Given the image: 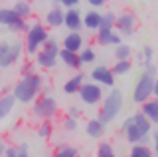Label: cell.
Instances as JSON below:
<instances>
[{
	"label": "cell",
	"mask_w": 158,
	"mask_h": 157,
	"mask_svg": "<svg viewBox=\"0 0 158 157\" xmlns=\"http://www.w3.org/2000/svg\"><path fill=\"white\" fill-rule=\"evenodd\" d=\"M42 90H44V78H42V74L34 72L30 76H24L22 80H18L14 84L12 96L16 97V101H20V104H32L42 94Z\"/></svg>",
	"instance_id": "1"
},
{
	"label": "cell",
	"mask_w": 158,
	"mask_h": 157,
	"mask_svg": "<svg viewBox=\"0 0 158 157\" xmlns=\"http://www.w3.org/2000/svg\"><path fill=\"white\" fill-rule=\"evenodd\" d=\"M123 133H125L128 143H138L144 135H150L152 131V123L148 121V117L142 111H136L131 117H127L123 121Z\"/></svg>",
	"instance_id": "2"
},
{
	"label": "cell",
	"mask_w": 158,
	"mask_h": 157,
	"mask_svg": "<svg viewBox=\"0 0 158 157\" xmlns=\"http://www.w3.org/2000/svg\"><path fill=\"white\" fill-rule=\"evenodd\" d=\"M123 104H125V96H123V92L118 90V87H111V92L105 94L103 100H101V111H99L97 119L101 121V123H105V125L111 123V121L121 114Z\"/></svg>",
	"instance_id": "3"
},
{
	"label": "cell",
	"mask_w": 158,
	"mask_h": 157,
	"mask_svg": "<svg viewBox=\"0 0 158 157\" xmlns=\"http://www.w3.org/2000/svg\"><path fill=\"white\" fill-rule=\"evenodd\" d=\"M57 101L49 94H40L36 100L32 101V115L40 121H52L57 117Z\"/></svg>",
	"instance_id": "4"
},
{
	"label": "cell",
	"mask_w": 158,
	"mask_h": 157,
	"mask_svg": "<svg viewBox=\"0 0 158 157\" xmlns=\"http://www.w3.org/2000/svg\"><path fill=\"white\" fill-rule=\"evenodd\" d=\"M49 38V32H48V26L42 22H34L32 26L28 28L26 32V40H24V52L28 54L30 58L36 56L40 52V48L44 46V42H46Z\"/></svg>",
	"instance_id": "5"
},
{
	"label": "cell",
	"mask_w": 158,
	"mask_h": 157,
	"mask_svg": "<svg viewBox=\"0 0 158 157\" xmlns=\"http://www.w3.org/2000/svg\"><path fill=\"white\" fill-rule=\"evenodd\" d=\"M154 78L152 74H148L146 70H142V74L136 78V84L132 87V101L136 105L144 104L146 100L152 97V86H154Z\"/></svg>",
	"instance_id": "6"
},
{
	"label": "cell",
	"mask_w": 158,
	"mask_h": 157,
	"mask_svg": "<svg viewBox=\"0 0 158 157\" xmlns=\"http://www.w3.org/2000/svg\"><path fill=\"white\" fill-rule=\"evenodd\" d=\"M24 54V44L14 42V44H0V68H10L12 64H16Z\"/></svg>",
	"instance_id": "7"
},
{
	"label": "cell",
	"mask_w": 158,
	"mask_h": 157,
	"mask_svg": "<svg viewBox=\"0 0 158 157\" xmlns=\"http://www.w3.org/2000/svg\"><path fill=\"white\" fill-rule=\"evenodd\" d=\"M77 96L81 97L83 104L87 105H99L103 100V96H105V92H103V86L95 84V82H83L81 87H79Z\"/></svg>",
	"instance_id": "8"
},
{
	"label": "cell",
	"mask_w": 158,
	"mask_h": 157,
	"mask_svg": "<svg viewBox=\"0 0 158 157\" xmlns=\"http://www.w3.org/2000/svg\"><path fill=\"white\" fill-rule=\"evenodd\" d=\"M136 16H135V12L132 10H123L121 14H117V22H115V30L121 34V36H125V38H131L132 34H135L136 30Z\"/></svg>",
	"instance_id": "9"
},
{
	"label": "cell",
	"mask_w": 158,
	"mask_h": 157,
	"mask_svg": "<svg viewBox=\"0 0 158 157\" xmlns=\"http://www.w3.org/2000/svg\"><path fill=\"white\" fill-rule=\"evenodd\" d=\"M93 82L103 87H115V74L109 66H95L91 72Z\"/></svg>",
	"instance_id": "10"
},
{
	"label": "cell",
	"mask_w": 158,
	"mask_h": 157,
	"mask_svg": "<svg viewBox=\"0 0 158 157\" xmlns=\"http://www.w3.org/2000/svg\"><path fill=\"white\" fill-rule=\"evenodd\" d=\"M63 26L69 32H81L83 28V20H81V12L77 8H67L63 12Z\"/></svg>",
	"instance_id": "11"
},
{
	"label": "cell",
	"mask_w": 158,
	"mask_h": 157,
	"mask_svg": "<svg viewBox=\"0 0 158 157\" xmlns=\"http://www.w3.org/2000/svg\"><path fill=\"white\" fill-rule=\"evenodd\" d=\"M95 40L99 46H117V44L123 42V36L115 30H105V28H99Z\"/></svg>",
	"instance_id": "12"
},
{
	"label": "cell",
	"mask_w": 158,
	"mask_h": 157,
	"mask_svg": "<svg viewBox=\"0 0 158 157\" xmlns=\"http://www.w3.org/2000/svg\"><path fill=\"white\" fill-rule=\"evenodd\" d=\"M34 64H36L38 68H42V70H53V68L57 66V56L48 54V52H44L42 48H40V52L34 56Z\"/></svg>",
	"instance_id": "13"
},
{
	"label": "cell",
	"mask_w": 158,
	"mask_h": 157,
	"mask_svg": "<svg viewBox=\"0 0 158 157\" xmlns=\"http://www.w3.org/2000/svg\"><path fill=\"white\" fill-rule=\"evenodd\" d=\"M63 12H65V10L56 4L52 10H48L46 18H44V24H46L48 28H59V26H63Z\"/></svg>",
	"instance_id": "14"
},
{
	"label": "cell",
	"mask_w": 158,
	"mask_h": 157,
	"mask_svg": "<svg viewBox=\"0 0 158 157\" xmlns=\"http://www.w3.org/2000/svg\"><path fill=\"white\" fill-rule=\"evenodd\" d=\"M57 58L65 64L67 68H71V70H79V68L83 66L81 60H79V52H71V50H65V48H59Z\"/></svg>",
	"instance_id": "15"
},
{
	"label": "cell",
	"mask_w": 158,
	"mask_h": 157,
	"mask_svg": "<svg viewBox=\"0 0 158 157\" xmlns=\"http://www.w3.org/2000/svg\"><path fill=\"white\" fill-rule=\"evenodd\" d=\"M140 111L148 117L152 125H158V97H150L144 104H140Z\"/></svg>",
	"instance_id": "16"
},
{
	"label": "cell",
	"mask_w": 158,
	"mask_h": 157,
	"mask_svg": "<svg viewBox=\"0 0 158 157\" xmlns=\"http://www.w3.org/2000/svg\"><path fill=\"white\" fill-rule=\"evenodd\" d=\"M83 46H85V40H83L81 32H67L65 38H63V48H65V50L79 52Z\"/></svg>",
	"instance_id": "17"
},
{
	"label": "cell",
	"mask_w": 158,
	"mask_h": 157,
	"mask_svg": "<svg viewBox=\"0 0 158 157\" xmlns=\"http://www.w3.org/2000/svg\"><path fill=\"white\" fill-rule=\"evenodd\" d=\"M81 20H83V28H87V30H91V32H97L99 28H101V12L91 8L89 12L81 14Z\"/></svg>",
	"instance_id": "18"
},
{
	"label": "cell",
	"mask_w": 158,
	"mask_h": 157,
	"mask_svg": "<svg viewBox=\"0 0 158 157\" xmlns=\"http://www.w3.org/2000/svg\"><path fill=\"white\" fill-rule=\"evenodd\" d=\"M83 82H85V74L79 72V74H75L73 78H69V80L65 82V86H63V92H65L67 96H75L77 92H79V87H81Z\"/></svg>",
	"instance_id": "19"
},
{
	"label": "cell",
	"mask_w": 158,
	"mask_h": 157,
	"mask_svg": "<svg viewBox=\"0 0 158 157\" xmlns=\"http://www.w3.org/2000/svg\"><path fill=\"white\" fill-rule=\"evenodd\" d=\"M85 131H87V135L91 137V139H101L103 133H105V123H101L97 117H93V119L87 121Z\"/></svg>",
	"instance_id": "20"
},
{
	"label": "cell",
	"mask_w": 158,
	"mask_h": 157,
	"mask_svg": "<svg viewBox=\"0 0 158 157\" xmlns=\"http://www.w3.org/2000/svg\"><path fill=\"white\" fill-rule=\"evenodd\" d=\"M14 105H16V97H14L12 94L0 96V121L6 119V117L10 115V111L14 110Z\"/></svg>",
	"instance_id": "21"
},
{
	"label": "cell",
	"mask_w": 158,
	"mask_h": 157,
	"mask_svg": "<svg viewBox=\"0 0 158 157\" xmlns=\"http://www.w3.org/2000/svg\"><path fill=\"white\" fill-rule=\"evenodd\" d=\"M12 10L16 12L18 18H24V20H28L30 16H32V2H26V0H16L12 6Z\"/></svg>",
	"instance_id": "22"
},
{
	"label": "cell",
	"mask_w": 158,
	"mask_h": 157,
	"mask_svg": "<svg viewBox=\"0 0 158 157\" xmlns=\"http://www.w3.org/2000/svg\"><path fill=\"white\" fill-rule=\"evenodd\" d=\"M128 157H154V153H152V147L150 145L132 143L131 151H128Z\"/></svg>",
	"instance_id": "23"
},
{
	"label": "cell",
	"mask_w": 158,
	"mask_h": 157,
	"mask_svg": "<svg viewBox=\"0 0 158 157\" xmlns=\"http://www.w3.org/2000/svg\"><path fill=\"white\" fill-rule=\"evenodd\" d=\"M132 66H135V64H132L131 60H117L115 64H113V74H115V78L117 76H128V74H131V70H132Z\"/></svg>",
	"instance_id": "24"
},
{
	"label": "cell",
	"mask_w": 158,
	"mask_h": 157,
	"mask_svg": "<svg viewBox=\"0 0 158 157\" xmlns=\"http://www.w3.org/2000/svg\"><path fill=\"white\" fill-rule=\"evenodd\" d=\"M52 157H79V149L69 143H59Z\"/></svg>",
	"instance_id": "25"
},
{
	"label": "cell",
	"mask_w": 158,
	"mask_h": 157,
	"mask_svg": "<svg viewBox=\"0 0 158 157\" xmlns=\"http://www.w3.org/2000/svg\"><path fill=\"white\" fill-rule=\"evenodd\" d=\"M115 58L117 60H131L132 58V48L128 46V44H125V42L117 44L115 46Z\"/></svg>",
	"instance_id": "26"
},
{
	"label": "cell",
	"mask_w": 158,
	"mask_h": 157,
	"mask_svg": "<svg viewBox=\"0 0 158 157\" xmlns=\"http://www.w3.org/2000/svg\"><path fill=\"white\" fill-rule=\"evenodd\" d=\"M18 20V16H16V12L12 10V8H0V26H10L12 22H16Z\"/></svg>",
	"instance_id": "27"
},
{
	"label": "cell",
	"mask_w": 158,
	"mask_h": 157,
	"mask_svg": "<svg viewBox=\"0 0 158 157\" xmlns=\"http://www.w3.org/2000/svg\"><path fill=\"white\" fill-rule=\"evenodd\" d=\"M97 157H118L111 141H101L97 147Z\"/></svg>",
	"instance_id": "28"
},
{
	"label": "cell",
	"mask_w": 158,
	"mask_h": 157,
	"mask_svg": "<svg viewBox=\"0 0 158 157\" xmlns=\"http://www.w3.org/2000/svg\"><path fill=\"white\" fill-rule=\"evenodd\" d=\"M79 60H81V64L85 66V64H95L97 60V54L93 48H89V46H83L81 50H79Z\"/></svg>",
	"instance_id": "29"
},
{
	"label": "cell",
	"mask_w": 158,
	"mask_h": 157,
	"mask_svg": "<svg viewBox=\"0 0 158 157\" xmlns=\"http://www.w3.org/2000/svg\"><path fill=\"white\" fill-rule=\"evenodd\" d=\"M115 22H117V14L115 12H105L101 14V28H105V30H115Z\"/></svg>",
	"instance_id": "30"
},
{
	"label": "cell",
	"mask_w": 158,
	"mask_h": 157,
	"mask_svg": "<svg viewBox=\"0 0 158 157\" xmlns=\"http://www.w3.org/2000/svg\"><path fill=\"white\" fill-rule=\"evenodd\" d=\"M36 131H38V135L42 137V139H49V137L53 135V123L52 121H40Z\"/></svg>",
	"instance_id": "31"
},
{
	"label": "cell",
	"mask_w": 158,
	"mask_h": 157,
	"mask_svg": "<svg viewBox=\"0 0 158 157\" xmlns=\"http://www.w3.org/2000/svg\"><path fill=\"white\" fill-rule=\"evenodd\" d=\"M28 28H30L28 20H24V18H18L16 22H12V24L8 26V30H10V32H14V34H26V32H28Z\"/></svg>",
	"instance_id": "32"
},
{
	"label": "cell",
	"mask_w": 158,
	"mask_h": 157,
	"mask_svg": "<svg viewBox=\"0 0 158 157\" xmlns=\"http://www.w3.org/2000/svg\"><path fill=\"white\" fill-rule=\"evenodd\" d=\"M59 48H61V46L57 44V40H53V38L49 36L48 40L44 42L42 50H44V52H48V54H53V56H57V54H59Z\"/></svg>",
	"instance_id": "33"
},
{
	"label": "cell",
	"mask_w": 158,
	"mask_h": 157,
	"mask_svg": "<svg viewBox=\"0 0 158 157\" xmlns=\"http://www.w3.org/2000/svg\"><path fill=\"white\" fill-rule=\"evenodd\" d=\"M77 125H79V119H73V117H63V121H61L63 131H67V133H73L77 129Z\"/></svg>",
	"instance_id": "34"
},
{
	"label": "cell",
	"mask_w": 158,
	"mask_h": 157,
	"mask_svg": "<svg viewBox=\"0 0 158 157\" xmlns=\"http://www.w3.org/2000/svg\"><path fill=\"white\" fill-rule=\"evenodd\" d=\"M36 72V64H34L32 60H28V62H24L22 66H20V76H30V74H34Z\"/></svg>",
	"instance_id": "35"
},
{
	"label": "cell",
	"mask_w": 158,
	"mask_h": 157,
	"mask_svg": "<svg viewBox=\"0 0 158 157\" xmlns=\"http://www.w3.org/2000/svg\"><path fill=\"white\" fill-rule=\"evenodd\" d=\"M140 54H142V58H144V64L152 62V58H154V48H152V46H144L140 50Z\"/></svg>",
	"instance_id": "36"
},
{
	"label": "cell",
	"mask_w": 158,
	"mask_h": 157,
	"mask_svg": "<svg viewBox=\"0 0 158 157\" xmlns=\"http://www.w3.org/2000/svg\"><path fill=\"white\" fill-rule=\"evenodd\" d=\"M67 117H73V119H81V110L77 105H71L67 110Z\"/></svg>",
	"instance_id": "37"
},
{
	"label": "cell",
	"mask_w": 158,
	"mask_h": 157,
	"mask_svg": "<svg viewBox=\"0 0 158 157\" xmlns=\"http://www.w3.org/2000/svg\"><path fill=\"white\" fill-rule=\"evenodd\" d=\"M16 157H30V149H28V143H20V145H18Z\"/></svg>",
	"instance_id": "38"
},
{
	"label": "cell",
	"mask_w": 158,
	"mask_h": 157,
	"mask_svg": "<svg viewBox=\"0 0 158 157\" xmlns=\"http://www.w3.org/2000/svg\"><path fill=\"white\" fill-rule=\"evenodd\" d=\"M16 151H18V145H6L2 157H16Z\"/></svg>",
	"instance_id": "39"
},
{
	"label": "cell",
	"mask_w": 158,
	"mask_h": 157,
	"mask_svg": "<svg viewBox=\"0 0 158 157\" xmlns=\"http://www.w3.org/2000/svg\"><path fill=\"white\" fill-rule=\"evenodd\" d=\"M87 4L93 8V10H99V8H103L107 4V0H87Z\"/></svg>",
	"instance_id": "40"
},
{
	"label": "cell",
	"mask_w": 158,
	"mask_h": 157,
	"mask_svg": "<svg viewBox=\"0 0 158 157\" xmlns=\"http://www.w3.org/2000/svg\"><path fill=\"white\" fill-rule=\"evenodd\" d=\"M150 141H152V153L158 155V131H154V133H152Z\"/></svg>",
	"instance_id": "41"
},
{
	"label": "cell",
	"mask_w": 158,
	"mask_h": 157,
	"mask_svg": "<svg viewBox=\"0 0 158 157\" xmlns=\"http://www.w3.org/2000/svg\"><path fill=\"white\" fill-rule=\"evenodd\" d=\"M59 4H63L65 8H77L79 0H59Z\"/></svg>",
	"instance_id": "42"
},
{
	"label": "cell",
	"mask_w": 158,
	"mask_h": 157,
	"mask_svg": "<svg viewBox=\"0 0 158 157\" xmlns=\"http://www.w3.org/2000/svg\"><path fill=\"white\" fill-rule=\"evenodd\" d=\"M135 56V62H136V66H140V68H144V58H142V54L140 52H136V54H132Z\"/></svg>",
	"instance_id": "43"
},
{
	"label": "cell",
	"mask_w": 158,
	"mask_h": 157,
	"mask_svg": "<svg viewBox=\"0 0 158 157\" xmlns=\"http://www.w3.org/2000/svg\"><path fill=\"white\" fill-rule=\"evenodd\" d=\"M152 97H158V74L154 78V86H152Z\"/></svg>",
	"instance_id": "44"
},
{
	"label": "cell",
	"mask_w": 158,
	"mask_h": 157,
	"mask_svg": "<svg viewBox=\"0 0 158 157\" xmlns=\"http://www.w3.org/2000/svg\"><path fill=\"white\" fill-rule=\"evenodd\" d=\"M4 149H6V141H2V139H0V157H2Z\"/></svg>",
	"instance_id": "45"
},
{
	"label": "cell",
	"mask_w": 158,
	"mask_h": 157,
	"mask_svg": "<svg viewBox=\"0 0 158 157\" xmlns=\"http://www.w3.org/2000/svg\"><path fill=\"white\" fill-rule=\"evenodd\" d=\"M0 84H2V78H0Z\"/></svg>",
	"instance_id": "46"
},
{
	"label": "cell",
	"mask_w": 158,
	"mask_h": 157,
	"mask_svg": "<svg viewBox=\"0 0 158 157\" xmlns=\"http://www.w3.org/2000/svg\"><path fill=\"white\" fill-rule=\"evenodd\" d=\"M26 2H32V0H26Z\"/></svg>",
	"instance_id": "47"
},
{
	"label": "cell",
	"mask_w": 158,
	"mask_h": 157,
	"mask_svg": "<svg viewBox=\"0 0 158 157\" xmlns=\"http://www.w3.org/2000/svg\"><path fill=\"white\" fill-rule=\"evenodd\" d=\"M53 2H59V0H53Z\"/></svg>",
	"instance_id": "48"
},
{
	"label": "cell",
	"mask_w": 158,
	"mask_h": 157,
	"mask_svg": "<svg viewBox=\"0 0 158 157\" xmlns=\"http://www.w3.org/2000/svg\"><path fill=\"white\" fill-rule=\"evenodd\" d=\"M12 2H16V0H12Z\"/></svg>",
	"instance_id": "49"
}]
</instances>
